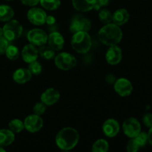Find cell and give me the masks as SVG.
<instances>
[{
  "label": "cell",
  "mask_w": 152,
  "mask_h": 152,
  "mask_svg": "<svg viewBox=\"0 0 152 152\" xmlns=\"http://www.w3.org/2000/svg\"><path fill=\"white\" fill-rule=\"evenodd\" d=\"M33 111L34 114L37 115H42L46 111V105H45L42 102H37L33 108Z\"/></svg>",
  "instance_id": "obj_30"
},
{
  "label": "cell",
  "mask_w": 152,
  "mask_h": 152,
  "mask_svg": "<svg viewBox=\"0 0 152 152\" xmlns=\"http://www.w3.org/2000/svg\"><path fill=\"white\" fill-rule=\"evenodd\" d=\"M38 50L39 54L41 56L42 58L45 59H54L55 56H56L55 50L49 45H45V44L39 46V48Z\"/></svg>",
  "instance_id": "obj_22"
},
{
  "label": "cell",
  "mask_w": 152,
  "mask_h": 152,
  "mask_svg": "<svg viewBox=\"0 0 152 152\" xmlns=\"http://www.w3.org/2000/svg\"><path fill=\"white\" fill-rule=\"evenodd\" d=\"M28 70L31 71L32 75H39L42 71V66L41 64L37 60L34 61V62L29 63L28 65Z\"/></svg>",
  "instance_id": "obj_28"
},
{
  "label": "cell",
  "mask_w": 152,
  "mask_h": 152,
  "mask_svg": "<svg viewBox=\"0 0 152 152\" xmlns=\"http://www.w3.org/2000/svg\"><path fill=\"white\" fill-rule=\"evenodd\" d=\"M111 0H96V3L94 9L96 10H99L102 7H106L110 4Z\"/></svg>",
  "instance_id": "obj_33"
},
{
  "label": "cell",
  "mask_w": 152,
  "mask_h": 152,
  "mask_svg": "<svg viewBox=\"0 0 152 152\" xmlns=\"http://www.w3.org/2000/svg\"><path fill=\"white\" fill-rule=\"evenodd\" d=\"M139 145L136 142L134 138H131L130 140L128 142L127 145H126V150L129 152H136L140 150Z\"/></svg>",
  "instance_id": "obj_31"
},
{
  "label": "cell",
  "mask_w": 152,
  "mask_h": 152,
  "mask_svg": "<svg viewBox=\"0 0 152 152\" xmlns=\"http://www.w3.org/2000/svg\"><path fill=\"white\" fill-rule=\"evenodd\" d=\"M142 122L146 127H152V114L146 113L144 114L143 117H142Z\"/></svg>",
  "instance_id": "obj_34"
},
{
  "label": "cell",
  "mask_w": 152,
  "mask_h": 152,
  "mask_svg": "<svg viewBox=\"0 0 152 152\" xmlns=\"http://www.w3.org/2000/svg\"><path fill=\"white\" fill-rule=\"evenodd\" d=\"M130 18V14L126 8H120L112 13V22L118 26H122L127 23Z\"/></svg>",
  "instance_id": "obj_18"
},
{
  "label": "cell",
  "mask_w": 152,
  "mask_h": 152,
  "mask_svg": "<svg viewBox=\"0 0 152 152\" xmlns=\"http://www.w3.org/2000/svg\"><path fill=\"white\" fill-rule=\"evenodd\" d=\"M2 29L3 37H5L9 42H11L21 37L23 31V27L19 21L12 19L8 22H6Z\"/></svg>",
  "instance_id": "obj_4"
},
{
  "label": "cell",
  "mask_w": 152,
  "mask_h": 152,
  "mask_svg": "<svg viewBox=\"0 0 152 152\" xmlns=\"http://www.w3.org/2000/svg\"><path fill=\"white\" fill-rule=\"evenodd\" d=\"M9 41L2 36L0 37V55L5 53L6 50L9 46Z\"/></svg>",
  "instance_id": "obj_32"
},
{
  "label": "cell",
  "mask_w": 152,
  "mask_h": 152,
  "mask_svg": "<svg viewBox=\"0 0 152 152\" xmlns=\"http://www.w3.org/2000/svg\"><path fill=\"white\" fill-rule=\"evenodd\" d=\"M21 54H22V59L26 63L29 64L34 61L37 60L39 56V50L37 48L36 45L30 43L24 46Z\"/></svg>",
  "instance_id": "obj_15"
},
{
  "label": "cell",
  "mask_w": 152,
  "mask_h": 152,
  "mask_svg": "<svg viewBox=\"0 0 152 152\" xmlns=\"http://www.w3.org/2000/svg\"><path fill=\"white\" fill-rule=\"evenodd\" d=\"M19 53H19V48L16 46L11 45H9L5 51V55L7 59L12 61L16 60L19 58Z\"/></svg>",
  "instance_id": "obj_27"
},
{
  "label": "cell",
  "mask_w": 152,
  "mask_h": 152,
  "mask_svg": "<svg viewBox=\"0 0 152 152\" xmlns=\"http://www.w3.org/2000/svg\"><path fill=\"white\" fill-rule=\"evenodd\" d=\"M114 91L121 96H128L133 91V86L126 78H119L114 82Z\"/></svg>",
  "instance_id": "obj_11"
},
{
  "label": "cell",
  "mask_w": 152,
  "mask_h": 152,
  "mask_svg": "<svg viewBox=\"0 0 152 152\" xmlns=\"http://www.w3.org/2000/svg\"><path fill=\"white\" fill-rule=\"evenodd\" d=\"M72 48L81 54L87 53L91 48L92 42L91 36L86 31H79L73 35L71 41Z\"/></svg>",
  "instance_id": "obj_3"
},
{
  "label": "cell",
  "mask_w": 152,
  "mask_h": 152,
  "mask_svg": "<svg viewBox=\"0 0 152 152\" xmlns=\"http://www.w3.org/2000/svg\"><path fill=\"white\" fill-rule=\"evenodd\" d=\"M60 98V93L56 89L50 88H48L42 94L41 102H42L46 106H51L59 101Z\"/></svg>",
  "instance_id": "obj_13"
},
{
  "label": "cell",
  "mask_w": 152,
  "mask_h": 152,
  "mask_svg": "<svg viewBox=\"0 0 152 152\" xmlns=\"http://www.w3.org/2000/svg\"><path fill=\"white\" fill-rule=\"evenodd\" d=\"M32 74L28 68H18L13 72V79L15 83L18 84H25L31 80Z\"/></svg>",
  "instance_id": "obj_17"
},
{
  "label": "cell",
  "mask_w": 152,
  "mask_h": 152,
  "mask_svg": "<svg viewBox=\"0 0 152 152\" xmlns=\"http://www.w3.org/2000/svg\"><path fill=\"white\" fill-rule=\"evenodd\" d=\"M47 34L40 28H34L31 30L27 34V39L31 44L36 46H41L46 44L48 42Z\"/></svg>",
  "instance_id": "obj_9"
},
{
  "label": "cell",
  "mask_w": 152,
  "mask_h": 152,
  "mask_svg": "<svg viewBox=\"0 0 152 152\" xmlns=\"http://www.w3.org/2000/svg\"><path fill=\"white\" fill-rule=\"evenodd\" d=\"M80 140V134L75 129L65 127L56 134V144L63 151H70L77 146Z\"/></svg>",
  "instance_id": "obj_1"
},
{
  "label": "cell",
  "mask_w": 152,
  "mask_h": 152,
  "mask_svg": "<svg viewBox=\"0 0 152 152\" xmlns=\"http://www.w3.org/2000/svg\"><path fill=\"white\" fill-rule=\"evenodd\" d=\"M123 57L121 48L117 45L109 46V48L105 53V59L109 65H116L120 63Z\"/></svg>",
  "instance_id": "obj_12"
},
{
  "label": "cell",
  "mask_w": 152,
  "mask_h": 152,
  "mask_svg": "<svg viewBox=\"0 0 152 152\" xmlns=\"http://www.w3.org/2000/svg\"><path fill=\"white\" fill-rule=\"evenodd\" d=\"M101 42L107 46L118 45L123 38V31L120 26L114 23H108L104 25L98 33Z\"/></svg>",
  "instance_id": "obj_2"
},
{
  "label": "cell",
  "mask_w": 152,
  "mask_h": 152,
  "mask_svg": "<svg viewBox=\"0 0 152 152\" xmlns=\"http://www.w3.org/2000/svg\"><path fill=\"white\" fill-rule=\"evenodd\" d=\"M91 27L92 24L90 19L80 15H77L71 20L69 29L71 33L75 34L79 31L88 32L91 29Z\"/></svg>",
  "instance_id": "obj_6"
},
{
  "label": "cell",
  "mask_w": 152,
  "mask_h": 152,
  "mask_svg": "<svg viewBox=\"0 0 152 152\" xmlns=\"http://www.w3.org/2000/svg\"><path fill=\"white\" fill-rule=\"evenodd\" d=\"M99 21L104 25L111 23L112 22V13L109 10L106 8L100 9L98 14Z\"/></svg>",
  "instance_id": "obj_26"
},
{
  "label": "cell",
  "mask_w": 152,
  "mask_h": 152,
  "mask_svg": "<svg viewBox=\"0 0 152 152\" xmlns=\"http://www.w3.org/2000/svg\"><path fill=\"white\" fill-rule=\"evenodd\" d=\"M47 13L40 7H31L27 13V17L31 24L40 26L45 24Z\"/></svg>",
  "instance_id": "obj_8"
},
{
  "label": "cell",
  "mask_w": 152,
  "mask_h": 152,
  "mask_svg": "<svg viewBox=\"0 0 152 152\" xmlns=\"http://www.w3.org/2000/svg\"><path fill=\"white\" fill-rule=\"evenodd\" d=\"M96 0H72V4L74 9L78 11L85 13L94 9Z\"/></svg>",
  "instance_id": "obj_19"
},
{
  "label": "cell",
  "mask_w": 152,
  "mask_h": 152,
  "mask_svg": "<svg viewBox=\"0 0 152 152\" xmlns=\"http://www.w3.org/2000/svg\"><path fill=\"white\" fill-rule=\"evenodd\" d=\"M2 36H3V29H2V28H1V27H0V37H2Z\"/></svg>",
  "instance_id": "obj_38"
},
{
  "label": "cell",
  "mask_w": 152,
  "mask_h": 152,
  "mask_svg": "<svg viewBox=\"0 0 152 152\" xmlns=\"http://www.w3.org/2000/svg\"><path fill=\"white\" fill-rule=\"evenodd\" d=\"M48 43L50 48L55 51L61 50L65 45V39L63 36L59 32H52L48 37Z\"/></svg>",
  "instance_id": "obj_16"
},
{
  "label": "cell",
  "mask_w": 152,
  "mask_h": 152,
  "mask_svg": "<svg viewBox=\"0 0 152 152\" xmlns=\"http://www.w3.org/2000/svg\"><path fill=\"white\" fill-rule=\"evenodd\" d=\"M15 134L10 129H0V146L7 147L13 142Z\"/></svg>",
  "instance_id": "obj_20"
},
{
  "label": "cell",
  "mask_w": 152,
  "mask_h": 152,
  "mask_svg": "<svg viewBox=\"0 0 152 152\" xmlns=\"http://www.w3.org/2000/svg\"><path fill=\"white\" fill-rule=\"evenodd\" d=\"M120 124L114 119H108L102 125V132L107 137L112 138L117 136L120 132Z\"/></svg>",
  "instance_id": "obj_14"
},
{
  "label": "cell",
  "mask_w": 152,
  "mask_h": 152,
  "mask_svg": "<svg viewBox=\"0 0 152 152\" xmlns=\"http://www.w3.org/2000/svg\"><path fill=\"white\" fill-rule=\"evenodd\" d=\"M6 1H12V0H6Z\"/></svg>",
  "instance_id": "obj_40"
},
{
  "label": "cell",
  "mask_w": 152,
  "mask_h": 152,
  "mask_svg": "<svg viewBox=\"0 0 152 152\" xmlns=\"http://www.w3.org/2000/svg\"><path fill=\"white\" fill-rule=\"evenodd\" d=\"M8 128L14 134L20 133L25 129L24 122L19 120V119H13V120H10V123H8Z\"/></svg>",
  "instance_id": "obj_24"
},
{
  "label": "cell",
  "mask_w": 152,
  "mask_h": 152,
  "mask_svg": "<svg viewBox=\"0 0 152 152\" xmlns=\"http://www.w3.org/2000/svg\"><path fill=\"white\" fill-rule=\"evenodd\" d=\"M5 151V149L4 148V147L0 146V152H4Z\"/></svg>",
  "instance_id": "obj_39"
},
{
  "label": "cell",
  "mask_w": 152,
  "mask_h": 152,
  "mask_svg": "<svg viewBox=\"0 0 152 152\" xmlns=\"http://www.w3.org/2000/svg\"><path fill=\"white\" fill-rule=\"evenodd\" d=\"M56 66L62 71H69L77 65V60L75 56L68 52H62L55 56Z\"/></svg>",
  "instance_id": "obj_5"
},
{
  "label": "cell",
  "mask_w": 152,
  "mask_h": 152,
  "mask_svg": "<svg viewBox=\"0 0 152 152\" xmlns=\"http://www.w3.org/2000/svg\"><path fill=\"white\" fill-rule=\"evenodd\" d=\"M147 134H148V142H149L150 145L152 146V127L150 128Z\"/></svg>",
  "instance_id": "obj_37"
},
{
  "label": "cell",
  "mask_w": 152,
  "mask_h": 152,
  "mask_svg": "<svg viewBox=\"0 0 152 152\" xmlns=\"http://www.w3.org/2000/svg\"><path fill=\"white\" fill-rule=\"evenodd\" d=\"M40 4L44 9L48 10H55L61 4L60 0H40Z\"/></svg>",
  "instance_id": "obj_25"
},
{
  "label": "cell",
  "mask_w": 152,
  "mask_h": 152,
  "mask_svg": "<svg viewBox=\"0 0 152 152\" xmlns=\"http://www.w3.org/2000/svg\"><path fill=\"white\" fill-rule=\"evenodd\" d=\"M123 130L126 136L134 138L141 132V124L134 117H129L123 122Z\"/></svg>",
  "instance_id": "obj_7"
},
{
  "label": "cell",
  "mask_w": 152,
  "mask_h": 152,
  "mask_svg": "<svg viewBox=\"0 0 152 152\" xmlns=\"http://www.w3.org/2000/svg\"><path fill=\"white\" fill-rule=\"evenodd\" d=\"M25 129L31 133H35L42 129L43 126V120L39 115L33 114L28 115L24 120Z\"/></svg>",
  "instance_id": "obj_10"
},
{
  "label": "cell",
  "mask_w": 152,
  "mask_h": 152,
  "mask_svg": "<svg viewBox=\"0 0 152 152\" xmlns=\"http://www.w3.org/2000/svg\"><path fill=\"white\" fill-rule=\"evenodd\" d=\"M21 2L26 6L34 7L39 3L40 0H20Z\"/></svg>",
  "instance_id": "obj_35"
},
{
  "label": "cell",
  "mask_w": 152,
  "mask_h": 152,
  "mask_svg": "<svg viewBox=\"0 0 152 152\" xmlns=\"http://www.w3.org/2000/svg\"><path fill=\"white\" fill-rule=\"evenodd\" d=\"M109 150V143L105 139H99L92 145L93 152H107Z\"/></svg>",
  "instance_id": "obj_23"
},
{
  "label": "cell",
  "mask_w": 152,
  "mask_h": 152,
  "mask_svg": "<svg viewBox=\"0 0 152 152\" xmlns=\"http://www.w3.org/2000/svg\"><path fill=\"white\" fill-rule=\"evenodd\" d=\"M55 22H56V19L53 16H47L46 17V21L45 23L48 25H54Z\"/></svg>",
  "instance_id": "obj_36"
},
{
  "label": "cell",
  "mask_w": 152,
  "mask_h": 152,
  "mask_svg": "<svg viewBox=\"0 0 152 152\" xmlns=\"http://www.w3.org/2000/svg\"><path fill=\"white\" fill-rule=\"evenodd\" d=\"M134 139L136 141L140 148H142V147L145 146L148 142V134L145 132H140L135 137H134Z\"/></svg>",
  "instance_id": "obj_29"
},
{
  "label": "cell",
  "mask_w": 152,
  "mask_h": 152,
  "mask_svg": "<svg viewBox=\"0 0 152 152\" xmlns=\"http://www.w3.org/2000/svg\"><path fill=\"white\" fill-rule=\"evenodd\" d=\"M14 16V10L10 6L6 4L0 5V21L8 22L13 19Z\"/></svg>",
  "instance_id": "obj_21"
}]
</instances>
